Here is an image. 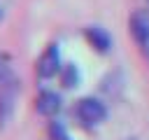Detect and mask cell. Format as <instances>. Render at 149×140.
<instances>
[{"label": "cell", "instance_id": "1", "mask_svg": "<svg viewBox=\"0 0 149 140\" xmlns=\"http://www.w3.org/2000/svg\"><path fill=\"white\" fill-rule=\"evenodd\" d=\"M72 114L77 117V121H79L81 126L91 128V126H98V124L107 117V107H105V103H100L98 98L84 96V98H79V100L72 105Z\"/></svg>", "mask_w": 149, "mask_h": 140}, {"label": "cell", "instance_id": "2", "mask_svg": "<svg viewBox=\"0 0 149 140\" xmlns=\"http://www.w3.org/2000/svg\"><path fill=\"white\" fill-rule=\"evenodd\" d=\"M58 72H61V51H58V44H49L37 58V75L42 79H49Z\"/></svg>", "mask_w": 149, "mask_h": 140}, {"label": "cell", "instance_id": "3", "mask_svg": "<svg viewBox=\"0 0 149 140\" xmlns=\"http://www.w3.org/2000/svg\"><path fill=\"white\" fill-rule=\"evenodd\" d=\"M130 33L135 37V42L149 54V12L147 9H135L130 14Z\"/></svg>", "mask_w": 149, "mask_h": 140}, {"label": "cell", "instance_id": "4", "mask_svg": "<svg viewBox=\"0 0 149 140\" xmlns=\"http://www.w3.org/2000/svg\"><path fill=\"white\" fill-rule=\"evenodd\" d=\"M35 107H37L40 114H44V117H54V114L61 110V96H58L56 91H51V89H44V91L37 93V98H35Z\"/></svg>", "mask_w": 149, "mask_h": 140}, {"label": "cell", "instance_id": "5", "mask_svg": "<svg viewBox=\"0 0 149 140\" xmlns=\"http://www.w3.org/2000/svg\"><path fill=\"white\" fill-rule=\"evenodd\" d=\"M84 35H86V40L98 49V51H109V47H112V35L102 28V26H88L86 30H84Z\"/></svg>", "mask_w": 149, "mask_h": 140}, {"label": "cell", "instance_id": "6", "mask_svg": "<svg viewBox=\"0 0 149 140\" xmlns=\"http://www.w3.org/2000/svg\"><path fill=\"white\" fill-rule=\"evenodd\" d=\"M16 91H19V86H7V89L0 91V128L9 121V117H12V112H14Z\"/></svg>", "mask_w": 149, "mask_h": 140}, {"label": "cell", "instance_id": "7", "mask_svg": "<svg viewBox=\"0 0 149 140\" xmlns=\"http://www.w3.org/2000/svg\"><path fill=\"white\" fill-rule=\"evenodd\" d=\"M58 75H61V84H63L65 89H72V86L79 84V68H77L74 63H65Z\"/></svg>", "mask_w": 149, "mask_h": 140}, {"label": "cell", "instance_id": "8", "mask_svg": "<svg viewBox=\"0 0 149 140\" xmlns=\"http://www.w3.org/2000/svg\"><path fill=\"white\" fill-rule=\"evenodd\" d=\"M49 138H51V140H72L70 133H68V128H65L61 121H56V119L49 124Z\"/></svg>", "mask_w": 149, "mask_h": 140}, {"label": "cell", "instance_id": "9", "mask_svg": "<svg viewBox=\"0 0 149 140\" xmlns=\"http://www.w3.org/2000/svg\"><path fill=\"white\" fill-rule=\"evenodd\" d=\"M0 19H2V9H0Z\"/></svg>", "mask_w": 149, "mask_h": 140}, {"label": "cell", "instance_id": "10", "mask_svg": "<svg viewBox=\"0 0 149 140\" xmlns=\"http://www.w3.org/2000/svg\"><path fill=\"white\" fill-rule=\"evenodd\" d=\"M147 2H149V0H147Z\"/></svg>", "mask_w": 149, "mask_h": 140}]
</instances>
